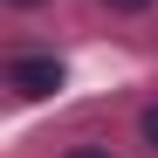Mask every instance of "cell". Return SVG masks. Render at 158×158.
<instances>
[{"instance_id": "cell-1", "label": "cell", "mask_w": 158, "mask_h": 158, "mask_svg": "<svg viewBox=\"0 0 158 158\" xmlns=\"http://www.w3.org/2000/svg\"><path fill=\"white\" fill-rule=\"evenodd\" d=\"M7 83L28 96V103H35V96H55V89H62V62H55V55H21V62L7 69Z\"/></svg>"}, {"instance_id": "cell-2", "label": "cell", "mask_w": 158, "mask_h": 158, "mask_svg": "<svg viewBox=\"0 0 158 158\" xmlns=\"http://www.w3.org/2000/svg\"><path fill=\"white\" fill-rule=\"evenodd\" d=\"M144 144L158 151V103H151V110H144Z\"/></svg>"}, {"instance_id": "cell-3", "label": "cell", "mask_w": 158, "mask_h": 158, "mask_svg": "<svg viewBox=\"0 0 158 158\" xmlns=\"http://www.w3.org/2000/svg\"><path fill=\"white\" fill-rule=\"evenodd\" d=\"M103 7H124V14H138V7H151V0H103Z\"/></svg>"}, {"instance_id": "cell-4", "label": "cell", "mask_w": 158, "mask_h": 158, "mask_svg": "<svg viewBox=\"0 0 158 158\" xmlns=\"http://www.w3.org/2000/svg\"><path fill=\"white\" fill-rule=\"evenodd\" d=\"M76 158H110V151H76Z\"/></svg>"}, {"instance_id": "cell-5", "label": "cell", "mask_w": 158, "mask_h": 158, "mask_svg": "<svg viewBox=\"0 0 158 158\" xmlns=\"http://www.w3.org/2000/svg\"><path fill=\"white\" fill-rule=\"evenodd\" d=\"M14 7H35V0H14Z\"/></svg>"}]
</instances>
